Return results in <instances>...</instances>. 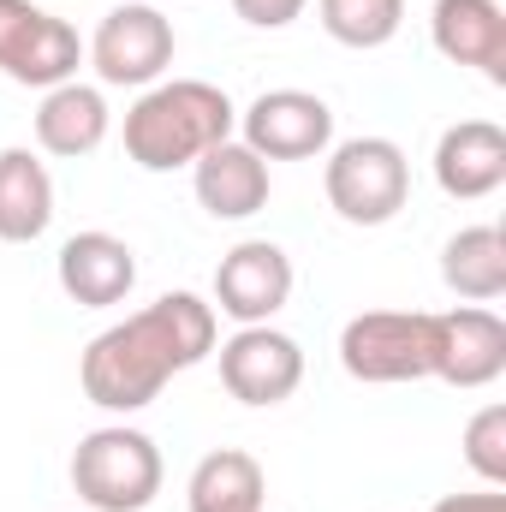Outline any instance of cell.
<instances>
[{
	"label": "cell",
	"instance_id": "6da1fadb",
	"mask_svg": "<svg viewBox=\"0 0 506 512\" xmlns=\"http://www.w3.org/2000/svg\"><path fill=\"white\" fill-rule=\"evenodd\" d=\"M215 346H221L215 304L197 298V292H161L155 304L131 310L126 322L102 328L84 346L78 382H84L90 405H102L114 417H131V411L155 405L173 376H185L203 358H215Z\"/></svg>",
	"mask_w": 506,
	"mask_h": 512
},
{
	"label": "cell",
	"instance_id": "7a4b0ae2",
	"mask_svg": "<svg viewBox=\"0 0 506 512\" xmlns=\"http://www.w3.org/2000/svg\"><path fill=\"white\" fill-rule=\"evenodd\" d=\"M239 131V108L221 84L203 78H167L149 84L126 114V155L143 173H179L197 167L215 143Z\"/></svg>",
	"mask_w": 506,
	"mask_h": 512
},
{
	"label": "cell",
	"instance_id": "3957f363",
	"mask_svg": "<svg viewBox=\"0 0 506 512\" xmlns=\"http://www.w3.org/2000/svg\"><path fill=\"white\" fill-rule=\"evenodd\" d=\"M161 477V447L131 423H102L72 447V489L90 512H143L161 495Z\"/></svg>",
	"mask_w": 506,
	"mask_h": 512
},
{
	"label": "cell",
	"instance_id": "277c9868",
	"mask_svg": "<svg viewBox=\"0 0 506 512\" xmlns=\"http://www.w3.org/2000/svg\"><path fill=\"white\" fill-rule=\"evenodd\" d=\"M322 191L346 227H387L411 197V161L393 137H346L328 149Z\"/></svg>",
	"mask_w": 506,
	"mask_h": 512
},
{
	"label": "cell",
	"instance_id": "5b68a950",
	"mask_svg": "<svg viewBox=\"0 0 506 512\" xmlns=\"http://www.w3.org/2000/svg\"><path fill=\"white\" fill-rule=\"evenodd\" d=\"M429 358H435L429 310H364L340 328V370L352 382L370 387L423 382Z\"/></svg>",
	"mask_w": 506,
	"mask_h": 512
},
{
	"label": "cell",
	"instance_id": "8992f818",
	"mask_svg": "<svg viewBox=\"0 0 506 512\" xmlns=\"http://www.w3.org/2000/svg\"><path fill=\"white\" fill-rule=\"evenodd\" d=\"M173 48H179L173 18H167L161 6L126 0V6H114V12L96 24V36L84 42V60L96 66V78H102L108 90H149V84L167 78Z\"/></svg>",
	"mask_w": 506,
	"mask_h": 512
},
{
	"label": "cell",
	"instance_id": "52a82bcc",
	"mask_svg": "<svg viewBox=\"0 0 506 512\" xmlns=\"http://www.w3.org/2000/svg\"><path fill=\"white\" fill-rule=\"evenodd\" d=\"M84 66V36L36 0H0V78L24 90L72 84Z\"/></svg>",
	"mask_w": 506,
	"mask_h": 512
},
{
	"label": "cell",
	"instance_id": "ba28073f",
	"mask_svg": "<svg viewBox=\"0 0 506 512\" xmlns=\"http://www.w3.org/2000/svg\"><path fill=\"white\" fill-rule=\"evenodd\" d=\"M221 358V387L251 405V411H268V405H286L298 382H304V346L292 334H280L274 322H256V328H239L233 340L215 346Z\"/></svg>",
	"mask_w": 506,
	"mask_h": 512
},
{
	"label": "cell",
	"instance_id": "9c48e42d",
	"mask_svg": "<svg viewBox=\"0 0 506 512\" xmlns=\"http://www.w3.org/2000/svg\"><path fill=\"white\" fill-rule=\"evenodd\" d=\"M239 143L262 161H316L334 149V108L316 90H262L239 114Z\"/></svg>",
	"mask_w": 506,
	"mask_h": 512
},
{
	"label": "cell",
	"instance_id": "30bf717a",
	"mask_svg": "<svg viewBox=\"0 0 506 512\" xmlns=\"http://www.w3.org/2000/svg\"><path fill=\"white\" fill-rule=\"evenodd\" d=\"M429 340H435V358H429V376L447 387H477L501 382L506 370V322L489 304H453L441 316H429Z\"/></svg>",
	"mask_w": 506,
	"mask_h": 512
},
{
	"label": "cell",
	"instance_id": "8fae6325",
	"mask_svg": "<svg viewBox=\"0 0 506 512\" xmlns=\"http://www.w3.org/2000/svg\"><path fill=\"white\" fill-rule=\"evenodd\" d=\"M292 256L280 251L274 239H239L233 251L221 256L215 268V316L239 322V328H256V322H274L292 298Z\"/></svg>",
	"mask_w": 506,
	"mask_h": 512
},
{
	"label": "cell",
	"instance_id": "7c38bea8",
	"mask_svg": "<svg viewBox=\"0 0 506 512\" xmlns=\"http://www.w3.org/2000/svg\"><path fill=\"white\" fill-rule=\"evenodd\" d=\"M54 280L60 292L78 304V310H114L126 304L131 286H137V251L126 239L90 227V233H72L60 256H54Z\"/></svg>",
	"mask_w": 506,
	"mask_h": 512
},
{
	"label": "cell",
	"instance_id": "4fadbf2b",
	"mask_svg": "<svg viewBox=\"0 0 506 512\" xmlns=\"http://www.w3.org/2000/svg\"><path fill=\"white\" fill-rule=\"evenodd\" d=\"M429 42L441 60L483 72L495 90L506 84V12L501 0H435L429 6Z\"/></svg>",
	"mask_w": 506,
	"mask_h": 512
},
{
	"label": "cell",
	"instance_id": "5bb4252c",
	"mask_svg": "<svg viewBox=\"0 0 506 512\" xmlns=\"http://www.w3.org/2000/svg\"><path fill=\"white\" fill-rule=\"evenodd\" d=\"M429 167L453 203H483L506 185V131L495 120H459L435 137Z\"/></svg>",
	"mask_w": 506,
	"mask_h": 512
},
{
	"label": "cell",
	"instance_id": "9a60e30c",
	"mask_svg": "<svg viewBox=\"0 0 506 512\" xmlns=\"http://www.w3.org/2000/svg\"><path fill=\"white\" fill-rule=\"evenodd\" d=\"M191 191H197L203 215H215V221H251V215L268 209L274 179H268V161L256 155L251 143L227 137V143H215L191 167Z\"/></svg>",
	"mask_w": 506,
	"mask_h": 512
},
{
	"label": "cell",
	"instance_id": "2e32d148",
	"mask_svg": "<svg viewBox=\"0 0 506 512\" xmlns=\"http://www.w3.org/2000/svg\"><path fill=\"white\" fill-rule=\"evenodd\" d=\"M108 96L96 84H54L42 90V108H36V149L42 155H60V161H78V155H96L108 143Z\"/></svg>",
	"mask_w": 506,
	"mask_h": 512
},
{
	"label": "cell",
	"instance_id": "e0dca14e",
	"mask_svg": "<svg viewBox=\"0 0 506 512\" xmlns=\"http://www.w3.org/2000/svg\"><path fill=\"white\" fill-rule=\"evenodd\" d=\"M54 227V179L36 149H0V245H36Z\"/></svg>",
	"mask_w": 506,
	"mask_h": 512
},
{
	"label": "cell",
	"instance_id": "ac0fdd59",
	"mask_svg": "<svg viewBox=\"0 0 506 512\" xmlns=\"http://www.w3.org/2000/svg\"><path fill=\"white\" fill-rule=\"evenodd\" d=\"M441 280L465 304H495L506 298V233L501 227H459L441 245Z\"/></svg>",
	"mask_w": 506,
	"mask_h": 512
},
{
	"label": "cell",
	"instance_id": "d6986e66",
	"mask_svg": "<svg viewBox=\"0 0 506 512\" xmlns=\"http://www.w3.org/2000/svg\"><path fill=\"white\" fill-rule=\"evenodd\" d=\"M262 501H268V477L245 447L203 453L185 483V512H262Z\"/></svg>",
	"mask_w": 506,
	"mask_h": 512
},
{
	"label": "cell",
	"instance_id": "ffe728a7",
	"mask_svg": "<svg viewBox=\"0 0 506 512\" xmlns=\"http://www.w3.org/2000/svg\"><path fill=\"white\" fill-rule=\"evenodd\" d=\"M316 18L322 30L340 42V48H387L405 24V0H316Z\"/></svg>",
	"mask_w": 506,
	"mask_h": 512
},
{
	"label": "cell",
	"instance_id": "44dd1931",
	"mask_svg": "<svg viewBox=\"0 0 506 512\" xmlns=\"http://www.w3.org/2000/svg\"><path fill=\"white\" fill-rule=\"evenodd\" d=\"M465 465L483 477V489H506V405H483L465 423Z\"/></svg>",
	"mask_w": 506,
	"mask_h": 512
},
{
	"label": "cell",
	"instance_id": "7402d4cb",
	"mask_svg": "<svg viewBox=\"0 0 506 512\" xmlns=\"http://www.w3.org/2000/svg\"><path fill=\"white\" fill-rule=\"evenodd\" d=\"M304 6H310V0H233V12H239L251 30H286V24L304 18Z\"/></svg>",
	"mask_w": 506,
	"mask_h": 512
},
{
	"label": "cell",
	"instance_id": "603a6c76",
	"mask_svg": "<svg viewBox=\"0 0 506 512\" xmlns=\"http://www.w3.org/2000/svg\"><path fill=\"white\" fill-rule=\"evenodd\" d=\"M429 512H506L501 489H477V495H441Z\"/></svg>",
	"mask_w": 506,
	"mask_h": 512
}]
</instances>
